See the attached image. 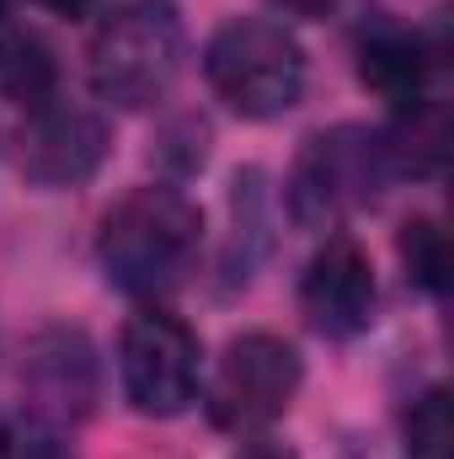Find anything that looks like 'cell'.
I'll return each mask as SVG.
<instances>
[{"instance_id":"obj_1","label":"cell","mask_w":454,"mask_h":459,"mask_svg":"<svg viewBox=\"0 0 454 459\" xmlns=\"http://www.w3.org/2000/svg\"><path fill=\"white\" fill-rule=\"evenodd\" d=\"M204 246V214L177 187H134L108 209L97 256L108 283L123 294H166L177 289Z\"/></svg>"},{"instance_id":"obj_2","label":"cell","mask_w":454,"mask_h":459,"mask_svg":"<svg viewBox=\"0 0 454 459\" xmlns=\"http://www.w3.org/2000/svg\"><path fill=\"white\" fill-rule=\"evenodd\" d=\"M182 16L171 0H128L92 38V91L118 108H150L182 70Z\"/></svg>"},{"instance_id":"obj_3","label":"cell","mask_w":454,"mask_h":459,"mask_svg":"<svg viewBox=\"0 0 454 459\" xmlns=\"http://www.w3.org/2000/svg\"><path fill=\"white\" fill-rule=\"evenodd\" d=\"M390 177H396L390 139L374 134V128H358V123H337L327 134H310L305 150L294 155L289 209H294L300 225H310V230L342 225L347 214L374 204Z\"/></svg>"},{"instance_id":"obj_4","label":"cell","mask_w":454,"mask_h":459,"mask_svg":"<svg viewBox=\"0 0 454 459\" xmlns=\"http://www.w3.org/2000/svg\"><path fill=\"white\" fill-rule=\"evenodd\" d=\"M204 75L214 97L240 117H284L305 91V48L284 22L240 16L209 38Z\"/></svg>"},{"instance_id":"obj_5","label":"cell","mask_w":454,"mask_h":459,"mask_svg":"<svg viewBox=\"0 0 454 459\" xmlns=\"http://www.w3.org/2000/svg\"><path fill=\"white\" fill-rule=\"evenodd\" d=\"M118 368H123V395L134 401V411L177 417L198 395V337L166 310H139L123 326Z\"/></svg>"},{"instance_id":"obj_6","label":"cell","mask_w":454,"mask_h":459,"mask_svg":"<svg viewBox=\"0 0 454 459\" xmlns=\"http://www.w3.org/2000/svg\"><path fill=\"white\" fill-rule=\"evenodd\" d=\"M300 390V352L284 342V337H267V332H251V337H235L214 368V385H209V417L220 428H267L273 417L289 411Z\"/></svg>"},{"instance_id":"obj_7","label":"cell","mask_w":454,"mask_h":459,"mask_svg":"<svg viewBox=\"0 0 454 459\" xmlns=\"http://www.w3.org/2000/svg\"><path fill=\"white\" fill-rule=\"evenodd\" d=\"M108 160V123L92 108L43 102L22 123V177L32 187H81Z\"/></svg>"},{"instance_id":"obj_8","label":"cell","mask_w":454,"mask_h":459,"mask_svg":"<svg viewBox=\"0 0 454 459\" xmlns=\"http://www.w3.org/2000/svg\"><path fill=\"white\" fill-rule=\"evenodd\" d=\"M300 310H305L310 332H321L332 342L358 337L374 321V267L358 240L332 235L316 251V262L305 267V283H300Z\"/></svg>"},{"instance_id":"obj_9","label":"cell","mask_w":454,"mask_h":459,"mask_svg":"<svg viewBox=\"0 0 454 459\" xmlns=\"http://www.w3.org/2000/svg\"><path fill=\"white\" fill-rule=\"evenodd\" d=\"M27 395L43 417L54 422H75L92 411L97 401V363L81 332H54L32 347L27 358Z\"/></svg>"},{"instance_id":"obj_10","label":"cell","mask_w":454,"mask_h":459,"mask_svg":"<svg viewBox=\"0 0 454 459\" xmlns=\"http://www.w3.org/2000/svg\"><path fill=\"white\" fill-rule=\"evenodd\" d=\"M428 48L412 38V32H396V27H380L358 43V75L374 97L396 102V108H423V91H428Z\"/></svg>"},{"instance_id":"obj_11","label":"cell","mask_w":454,"mask_h":459,"mask_svg":"<svg viewBox=\"0 0 454 459\" xmlns=\"http://www.w3.org/2000/svg\"><path fill=\"white\" fill-rule=\"evenodd\" d=\"M54 86H59L54 48L38 32H5L0 38V97H11L16 108L32 113V108L54 102Z\"/></svg>"},{"instance_id":"obj_12","label":"cell","mask_w":454,"mask_h":459,"mask_svg":"<svg viewBox=\"0 0 454 459\" xmlns=\"http://www.w3.org/2000/svg\"><path fill=\"white\" fill-rule=\"evenodd\" d=\"M401 256H406V278L428 294H444L450 283V240L433 220H406L401 225Z\"/></svg>"},{"instance_id":"obj_13","label":"cell","mask_w":454,"mask_h":459,"mask_svg":"<svg viewBox=\"0 0 454 459\" xmlns=\"http://www.w3.org/2000/svg\"><path fill=\"white\" fill-rule=\"evenodd\" d=\"M406 459H454L450 390H428L406 411Z\"/></svg>"},{"instance_id":"obj_14","label":"cell","mask_w":454,"mask_h":459,"mask_svg":"<svg viewBox=\"0 0 454 459\" xmlns=\"http://www.w3.org/2000/svg\"><path fill=\"white\" fill-rule=\"evenodd\" d=\"M5 459H70V449H65L54 433H27L22 444H11Z\"/></svg>"},{"instance_id":"obj_15","label":"cell","mask_w":454,"mask_h":459,"mask_svg":"<svg viewBox=\"0 0 454 459\" xmlns=\"http://www.w3.org/2000/svg\"><path fill=\"white\" fill-rule=\"evenodd\" d=\"M38 5H43V11H54V16H70V22H75V16H86V11H97V0H38Z\"/></svg>"},{"instance_id":"obj_16","label":"cell","mask_w":454,"mask_h":459,"mask_svg":"<svg viewBox=\"0 0 454 459\" xmlns=\"http://www.w3.org/2000/svg\"><path fill=\"white\" fill-rule=\"evenodd\" d=\"M284 5H289V11H300V16H327L337 0H284Z\"/></svg>"},{"instance_id":"obj_17","label":"cell","mask_w":454,"mask_h":459,"mask_svg":"<svg viewBox=\"0 0 454 459\" xmlns=\"http://www.w3.org/2000/svg\"><path fill=\"white\" fill-rule=\"evenodd\" d=\"M240 459H294V455H289V449H278V444H251Z\"/></svg>"},{"instance_id":"obj_18","label":"cell","mask_w":454,"mask_h":459,"mask_svg":"<svg viewBox=\"0 0 454 459\" xmlns=\"http://www.w3.org/2000/svg\"><path fill=\"white\" fill-rule=\"evenodd\" d=\"M11 455V433H5V422H0V459Z\"/></svg>"}]
</instances>
